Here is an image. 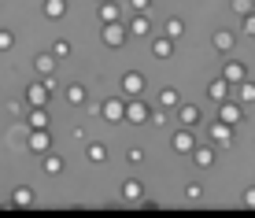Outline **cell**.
Masks as SVG:
<instances>
[{
    "label": "cell",
    "instance_id": "6da1fadb",
    "mask_svg": "<svg viewBox=\"0 0 255 218\" xmlns=\"http://www.w3.org/2000/svg\"><path fill=\"white\" fill-rule=\"evenodd\" d=\"M52 93H56V78H45V82H33L30 89H26V100H30L33 108H45L52 100Z\"/></svg>",
    "mask_w": 255,
    "mask_h": 218
},
{
    "label": "cell",
    "instance_id": "7a4b0ae2",
    "mask_svg": "<svg viewBox=\"0 0 255 218\" xmlns=\"http://www.w3.org/2000/svg\"><path fill=\"white\" fill-rule=\"evenodd\" d=\"M126 37H129V33L122 30L119 22H104V30H100V41L108 48H122V45H126Z\"/></svg>",
    "mask_w": 255,
    "mask_h": 218
},
{
    "label": "cell",
    "instance_id": "3957f363",
    "mask_svg": "<svg viewBox=\"0 0 255 218\" xmlns=\"http://www.w3.org/2000/svg\"><path fill=\"white\" fill-rule=\"evenodd\" d=\"M144 85H148V78L140 71H126V74H122V93H126V97H140Z\"/></svg>",
    "mask_w": 255,
    "mask_h": 218
},
{
    "label": "cell",
    "instance_id": "277c9868",
    "mask_svg": "<svg viewBox=\"0 0 255 218\" xmlns=\"http://www.w3.org/2000/svg\"><path fill=\"white\" fill-rule=\"evenodd\" d=\"M148 115H152V111H148V104H140V100H133V104H126V108H122V118L133 122V126L148 122Z\"/></svg>",
    "mask_w": 255,
    "mask_h": 218
},
{
    "label": "cell",
    "instance_id": "5b68a950",
    "mask_svg": "<svg viewBox=\"0 0 255 218\" xmlns=\"http://www.w3.org/2000/svg\"><path fill=\"white\" fill-rule=\"evenodd\" d=\"M244 115H241V104H233V100H222L218 104V122H226V126H237Z\"/></svg>",
    "mask_w": 255,
    "mask_h": 218
},
{
    "label": "cell",
    "instance_id": "8992f818",
    "mask_svg": "<svg viewBox=\"0 0 255 218\" xmlns=\"http://www.w3.org/2000/svg\"><path fill=\"white\" fill-rule=\"evenodd\" d=\"M211 45H215V52H222V56H230L233 45H237V33L233 30H215V37H211Z\"/></svg>",
    "mask_w": 255,
    "mask_h": 218
},
{
    "label": "cell",
    "instance_id": "52a82bcc",
    "mask_svg": "<svg viewBox=\"0 0 255 218\" xmlns=\"http://www.w3.org/2000/svg\"><path fill=\"white\" fill-rule=\"evenodd\" d=\"M26 148H30V152H37V155H45L48 148H52V129H33Z\"/></svg>",
    "mask_w": 255,
    "mask_h": 218
},
{
    "label": "cell",
    "instance_id": "ba28073f",
    "mask_svg": "<svg viewBox=\"0 0 255 218\" xmlns=\"http://www.w3.org/2000/svg\"><path fill=\"white\" fill-rule=\"evenodd\" d=\"M126 33H129V37H148V33H152V22H148V15H144V11H137L133 19H129Z\"/></svg>",
    "mask_w": 255,
    "mask_h": 218
},
{
    "label": "cell",
    "instance_id": "9c48e42d",
    "mask_svg": "<svg viewBox=\"0 0 255 218\" xmlns=\"http://www.w3.org/2000/svg\"><path fill=\"white\" fill-rule=\"evenodd\" d=\"M192 148H196V137H192V129L189 126H181L178 133H174V152H181V155H189Z\"/></svg>",
    "mask_w": 255,
    "mask_h": 218
},
{
    "label": "cell",
    "instance_id": "30bf717a",
    "mask_svg": "<svg viewBox=\"0 0 255 218\" xmlns=\"http://www.w3.org/2000/svg\"><path fill=\"white\" fill-rule=\"evenodd\" d=\"M222 78L230 85H241L244 78H248V71H244V63H237V59H226V67H222Z\"/></svg>",
    "mask_w": 255,
    "mask_h": 218
},
{
    "label": "cell",
    "instance_id": "8fae6325",
    "mask_svg": "<svg viewBox=\"0 0 255 218\" xmlns=\"http://www.w3.org/2000/svg\"><path fill=\"white\" fill-rule=\"evenodd\" d=\"M211 141H215L218 148H230V144H233V126H226V122H215V126H211Z\"/></svg>",
    "mask_w": 255,
    "mask_h": 218
},
{
    "label": "cell",
    "instance_id": "7c38bea8",
    "mask_svg": "<svg viewBox=\"0 0 255 218\" xmlns=\"http://www.w3.org/2000/svg\"><path fill=\"white\" fill-rule=\"evenodd\" d=\"M189 155H192V163H196V167H200V170H207V167H215V152H211V148H207V144H200V148H192V152H189Z\"/></svg>",
    "mask_w": 255,
    "mask_h": 218
},
{
    "label": "cell",
    "instance_id": "4fadbf2b",
    "mask_svg": "<svg viewBox=\"0 0 255 218\" xmlns=\"http://www.w3.org/2000/svg\"><path fill=\"white\" fill-rule=\"evenodd\" d=\"M152 56H155V59H170V56H174V41L166 37V33L152 41Z\"/></svg>",
    "mask_w": 255,
    "mask_h": 218
},
{
    "label": "cell",
    "instance_id": "5bb4252c",
    "mask_svg": "<svg viewBox=\"0 0 255 218\" xmlns=\"http://www.w3.org/2000/svg\"><path fill=\"white\" fill-rule=\"evenodd\" d=\"M207 93H211V100H215V104L230 100V82H226V78H215V82L207 85Z\"/></svg>",
    "mask_w": 255,
    "mask_h": 218
},
{
    "label": "cell",
    "instance_id": "9a60e30c",
    "mask_svg": "<svg viewBox=\"0 0 255 218\" xmlns=\"http://www.w3.org/2000/svg\"><path fill=\"white\" fill-rule=\"evenodd\" d=\"M122 200H126V204H137V200H144V189H140L137 178H129L126 185H122Z\"/></svg>",
    "mask_w": 255,
    "mask_h": 218
},
{
    "label": "cell",
    "instance_id": "2e32d148",
    "mask_svg": "<svg viewBox=\"0 0 255 218\" xmlns=\"http://www.w3.org/2000/svg\"><path fill=\"white\" fill-rule=\"evenodd\" d=\"M178 118H181V126L196 129V126H200V118H204V115H200V108H192V104H185V108L178 111Z\"/></svg>",
    "mask_w": 255,
    "mask_h": 218
},
{
    "label": "cell",
    "instance_id": "e0dca14e",
    "mask_svg": "<svg viewBox=\"0 0 255 218\" xmlns=\"http://www.w3.org/2000/svg\"><path fill=\"white\" fill-rule=\"evenodd\" d=\"M122 108H126V104H122V100H104L100 115L108 118V122H122Z\"/></svg>",
    "mask_w": 255,
    "mask_h": 218
},
{
    "label": "cell",
    "instance_id": "ac0fdd59",
    "mask_svg": "<svg viewBox=\"0 0 255 218\" xmlns=\"http://www.w3.org/2000/svg\"><path fill=\"white\" fill-rule=\"evenodd\" d=\"M30 129H52L48 108H33V111H30Z\"/></svg>",
    "mask_w": 255,
    "mask_h": 218
},
{
    "label": "cell",
    "instance_id": "d6986e66",
    "mask_svg": "<svg viewBox=\"0 0 255 218\" xmlns=\"http://www.w3.org/2000/svg\"><path fill=\"white\" fill-rule=\"evenodd\" d=\"M122 7L115 4V0H100V22H119Z\"/></svg>",
    "mask_w": 255,
    "mask_h": 218
},
{
    "label": "cell",
    "instance_id": "ffe728a7",
    "mask_svg": "<svg viewBox=\"0 0 255 218\" xmlns=\"http://www.w3.org/2000/svg\"><path fill=\"white\" fill-rule=\"evenodd\" d=\"M41 11H45L48 19H63V15H67V0H45Z\"/></svg>",
    "mask_w": 255,
    "mask_h": 218
},
{
    "label": "cell",
    "instance_id": "44dd1931",
    "mask_svg": "<svg viewBox=\"0 0 255 218\" xmlns=\"http://www.w3.org/2000/svg\"><path fill=\"white\" fill-rule=\"evenodd\" d=\"M163 33H166L170 41H178L181 33H185V22H181V19H166V22H163Z\"/></svg>",
    "mask_w": 255,
    "mask_h": 218
},
{
    "label": "cell",
    "instance_id": "7402d4cb",
    "mask_svg": "<svg viewBox=\"0 0 255 218\" xmlns=\"http://www.w3.org/2000/svg\"><path fill=\"white\" fill-rule=\"evenodd\" d=\"M33 204V189H15L11 193V207H30Z\"/></svg>",
    "mask_w": 255,
    "mask_h": 218
},
{
    "label": "cell",
    "instance_id": "603a6c76",
    "mask_svg": "<svg viewBox=\"0 0 255 218\" xmlns=\"http://www.w3.org/2000/svg\"><path fill=\"white\" fill-rule=\"evenodd\" d=\"M85 97H89V93H85V85H67V104H85Z\"/></svg>",
    "mask_w": 255,
    "mask_h": 218
},
{
    "label": "cell",
    "instance_id": "cb8c5ba5",
    "mask_svg": "<svg viewBox=\"0 0 255 218\" xmlns=\"http://www.w3.org/2000/svg\"><path fill=\"white\" fill-rule=\"evenodd\" d=\"M89 159H93V163H108V144H104V141H93V144H89Z\"/></svg>",
    "mask_w": 255,
    "mask_h": 218
},
{
    "label": "cell",
    "instance_id": "d4e9b609",
    "mask_svg": "<svg viewBox=\"0 0 255 218\" xmlns=\"http://www.w3.org/2000/svg\"><path fill=\"white\" fill-rule=\"evenodd\" d=\"M159 104H163L166 111H174V108H178V104H181V97H178V89H163V93H159Z\"/></svg>",
    "mask_w": 255,
    "mask_h": 218
},
{
    "label": "cell",
    "instance_id": "484cf974",
    "mask_svg": "<svg viewBox=\"0 0 255 218\" xmlns=\"http://www.w3.org/2000/svg\"><path fill=\"white\" fill-rule=\"evenodd\" d=\"M237 89H241V104H255V82H248V78H244Z\"/></svg>",
    "mask_w": 255,
    "mask_h": 218
},
{
    "label": "cell",
    "instance_id": "4316f807",
    "mask_svg": "<svg viewBox=\"0 0 255 218\" xmlns=\"http://www.w3.org/2000/svg\"><path fill=\"white\" fill-rule=\"evenodd\" d=\"M63 170V159H59V155H52V148L45 152V174H59Z\"/></svg>",
    "mask_w": 255,
    "mask_h": 218
},
{
    "label": "cell",
    "instance_id": "83f0119b",
    "mask_svg": "<svg viewBox=\"0 0 255 218\" xmlns=\"http://www.w3.org/2000/svg\"><path fill=\"white\" fill-rule=\"evenodd\" d=\"M37 71L45 78H52V71H56V56H37Z\"/></svg>",
    "mask_w": 255,
    "mask_h": 218
},
{
    "label": "cell",
    "instance_id": "f1b7e54d",
    "mask_svg": "<svg viewBox=\"0 0 255 218\" xmlns=\"http://www.w3.org/2000/svg\"><path fill=\"white\" fill-rule=\"evenodd\" d=\"M15 48V33L11 30H0V52H11Z\"/></svg>",
    "mask_w": 255,
    "mask_h": 218
},
{
    "label": "cell",
    "instance_id": "f546056e",
    "mask_svg": "<svg viewBox=\"0 0 255 218\" xmlns=\"http://www.w3.org/2000/svg\"><path fill=\"white\" fill-rule=\"evenodd\" d=\"M52 56H56V59H67V56H70V41H56V45H52Z\"/></svg>",
    "mask_w": 255,
    "mask_h": 218
},
{
    "label": "cell",
    "instance_id": "4dcf8cb0",
    "mask_svg": "<svg viewBox=\"0 0 255 218\" xmlns=\"http://www.w3.org/2000/svg\"><path fill=\"white\" fill-rule=\"evenodd\" d=\"M233 11L237 15H248V11H255V4H252V0H233Z\"/></svg>",
    "mask_w": 255,
    "mask_h": 218
},
{
    "label": "cell",
    "instance_id": "1f68e13d",
    "mask_svg": "<svg viewBox=\"0 0 255 218\" xmlns=\"http://www.w3.org/2000/svg\"><path fill=\"white\" fill-rule=\"evenodd\" d=\"M244 33H248V37H255V11L244 15Z\"/></svg>",
    "mask_w": 255,
    "mask_h": 218
},
{
    "label": "cell",
    "instance_id": "d6a6232c",
    "mask_svg": "<svg viewBox=\"0 0 255 218\" xmlns=\"http://www.w3.org/2000/svg\"><path fill=\"white\" fill-rule=\"evenodd\" d=\"M185 196H189V200H200V196H204V189H200V181H192V185L185 189Z\"/></svg>",
    "mask_w": 255,
    "mask_h": 218
},
{
    "label": "cell",
    "instance_id": "836d02e7",
    "mask_svg": "<svg viewBox=\"0 0 255 218\" xmlns=\"http://www.w3.org/2000/svg\"><path fill=\"white\" fill-rule=\"evenodd\" d=\"M126 159H129V163H133V167H137V163L144 159V152H140V148H129V152H126Z\"/></svg>",
    "mask_w": 255,
    "mask_h": 218
},
{
    "label": "cell",
    "instance_id": "e575fe53",
    "mask_svg": "<svg viewBox=\"0 0 255 218\" xmlns=\"http://www.w3.org/2000/svg\"><path fill=\"white\" fill-rule=\"evenodd\" d=\"M244 207H252V211H255V185L244 189Z\"/></svg>",
    "mask_w": 255,
    "mask_h": 218
},
{
    "label": "cell",
    "instance_id": "d590c367",
    "mask_svg": "<svg viewBox=\"0 0 255 218\" xmlns=\"http://www.w3.org/2000/svg\"><path fill=\"white\" fill-rule=\"evenodd\" d=\"M148 4H152V0H129V7H133V11H148Z\"/></svg>",
    "mask_w": 255,
    "mask_h": 218
}]
</instances>
